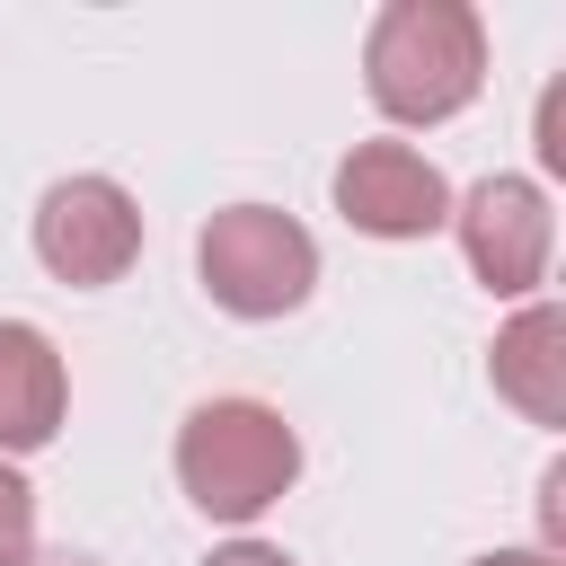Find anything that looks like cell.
Returning a JSON list of instances; mask_svg holds the SVG:
<instances>
[{
  "mask_svg": "<svg viewBox=\"0 0 566 566\" xmlns=\"http://www.w3.org/2000/svg\"><path fill=\"white\" fill-rule=\"evenodd\" d=\"M195 274L230 318H283L318 292V239L274 203H221L195 239Z\"/></svg>",
  "mask_w": 566,
  "mask_h": 566,
  "instance_id": "3",
  "label": "cell"
},
{
  "mask_svg": "<svg viewBox=\"0 0 566 566\" xmlns=\"http://www.w3.org/2000/svg\"><path fill=\"white\" fill-rule=\"evenodd\" d=\"M539 548L566 557V460H548V478H539Z\"/></svg>",
  "mask_w": 566,
  "mask_h": 566,
  "instance_id": "11",
  "label": "cell"
},
{
  "mask_svg": "<svg viewBox=\"0 0 566 566\" xmlns=\"http://www.w3.org/2000/svg\"><path fill=\"white\" fill-rule=\"evenodd\" d=\"M363 88L389 124H451L486 88V27L469 0H389L363 35Z\"/></svg>",
  "mask_w": 566,
  "mask_h": 566,
  "instance_id": "1",
  "label": "cell"
},
{
  "mask_svg": "<svg viewBox=\"0 0 566 566\" xmlns=\"http://www.w3.org/2000/svg\"><path fill=\"white\" fill-rule=\"evenodd\" d=\"M469 566H566V557H548V548H486V557H469Z\"/></svg>",
  "mask_w": 566,
  "mask_h": 566,
  "instance_id": "13",
  "label": "cell"
},
{
  "mask_svg": "<svg viewBox=\"0 0 566 566\" xmlns=\"http://www.w3.org/2000/svg\"><path fill=\"white\" fill-rule=\"evenodd\" d=\"M531 150H539V168H548V177H566V80H548V88H539V124H531Z\"/></svg>",
  "mask_w": 566,
  "mask_h": 566,
  "instance_id": "10",
  "label": "cell"
},
{
  "mask_svg": "<svg viewBox=\"0 0 566 566\" xmlns=\"http://www.w3.org/2000/svg\"><path fill=\"white\" fill-rule=\"evenodd\" d=\"M35 256L71 292H106L142 256V203L115 177H53L35 195Z\"/></svg>",
  "mask_w": 566,
  "mask_h": 566,
  "instance_id": "4",
  "label": "cell"
},
{
  "mask_svg": "<svg viewBox=\"0 0 566 566\" xmlns=\"http://www.w3.org/2000/svg\"><path fill=\"white\" fill-rule=\"evenodd\" d=\"M9 566H97V557H80V548H18Z\"/></svg>",
  "mask_w": 566,
  "mask_h": 566,
  "instance_id": "14",
  "label": "cell"
},
{
  "mask_svg": "<svg viewBox=\"0 0 566 566\" xmlns=\"http://www.w3.org/2000/svg\"><path fill=\"white\" fill-rule=\"evenodd\" d=\"M301 478V433L265 398H203L177 424V486L203 522H256L292 495Z\"/></svg>",
  "mask_w": 566,
  "mask_h": 566,
  "instance_id": "2",
  "label": "cell"
},
{
  "mask_svg": "<svg viewBox=\"0 0 566 566\" xmlns=\"http://www.w3.org/2000/svg\"><path fill=\"white\" fill-rule=\"evenodd\" d=\"M203 566H301V557H283V548H265V539H230V548H212Z\"/></svg>",
  "mask_w": 566,
  "mask_h": 566,
  "instance_id": "12",
  "label": "cell"
},
{
  "mask_svg": "<svg viewBox=\"0 0 566 566\" xmlns=\"http://www.w3.org/2000/svg\"><path fill=\"white\" fill-rule=\"evenodd\" d=\"M71 416V371L62 345L35 318H0V460L9 451H44Z\"/></svg>",
  "mask_w": 566,
  "mask_h": 566,
  "instance_id": "7",
  "label": "cell"
},
{
  "mask_svg": "<svg viewBox=\"0 0 566 566\" xmlns=\"http://www.w3.org/2000/svg\"><path fill=\"white\" fill-rule=\"evenodd\" d=\"M451 230H460L469 274L495 301H539L548 256H557V212L531 177H478L469 195H451Z\"/></svg>",
  "mask_w": 566,
  "mask_h": 566,
  "instance_id": "5",
  "label": "cell"
},
{
  "mask_svg": "<svg viewBox=\"0 0 566 566\" xmlns=\"http://www.w3.org/2000/svg\"><path fill=\"white\" fill-rule=\"evenodd\" d=\"M336 212L363 239H433V230H451V186L407 142H354L336 159Z\"/></svg>",
  "mask_w": 566,
  "mask_h": 566,
  "instance_id": "6",
  "label": "cell"
},
{
  "mask_svg": "<svg viewBox=\"0 0 566 566\" xmlns=\"http://www.w3.org/2000/svg\"><path fill=\"white\" fill-rule=\"evenodd\" d=\"M18 548H35V486L0 460V566H9Z\"/></svg>",
  "mask_w": 566,
  "mask_h": 566,
  "instance_id": "9",
  "label": "cell"
},
{
  "mask_svg": "<svg viewBox=\"0 0 566 566\" xmlns=\"http://www.w3.org/2000/svg\"><path fill=\"white\" fill-rule=\"evenodd\" d=\"M486 371H495L504 407H522L531 424H566V310L557 301H522V318L495 336Z\"/></svg>",
  "mask_w": 566,
  "mask_h": 566,
  "instance_id": "8",
  "label": "cell"
}]
</instances>
